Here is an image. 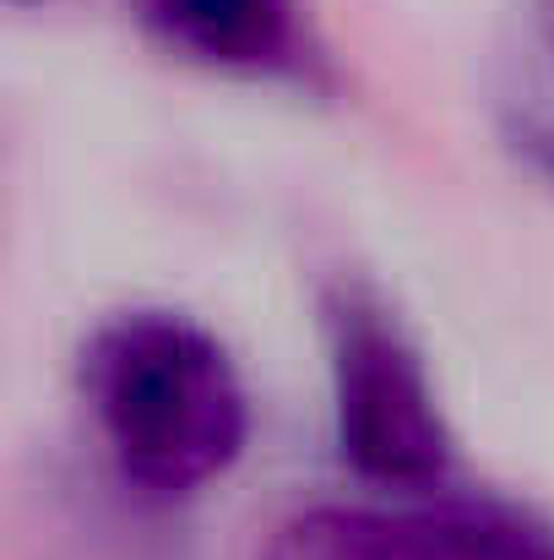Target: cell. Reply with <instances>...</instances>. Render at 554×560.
Returning <instances> with one entry per match:
<instances>
[{
  "label": "cell",
  "mask_w": 554,
  "mask_h": 560,
  "mask_svg": "<svg viewBox=\"0 0 554 560\" xmlns=\"http://www.w3.org/2000/svg\"><path fill=\"white\" fill-rule=\"evenodd\" d=\"M87 419L115 474L158 501L223 479L250 435V397L228 349L180 311H126L82 349Z\"/></svg>",
  "instance_id": "6da1fadb"
},
{
  "label": "cell",
  "mask_w": 554,
  "mask_h": 560,
  "mask_svg": "<svg viewBox=\"0 0 554 560\" xmlns=\"http://www.w3.org/2000/svg\"><path fill=\"white\" fill-rule=\"evenodd\" d=\"M256 560H554V523L457 485L365 490L288 512Z\"/></svg>",
  "instance_id": "7a4b0ae2"
},
{
  "label": "cell",
  "mask_w": 554,
  "mask_h": 560,
  "mask_svg": "<svg viewBox=\"0 0 554 560\" xmlns=\"http://www.w3.org/2000/svg\"><path fill=\"white\" fill-rule=\"evenodd\" d=\"M332 408L343 457L365 490L451 485V430L424 360L365 294L332 305Z\"/></svg>",
  "instance_id": "3957f363"
},
{
  "label": "cell",
  "mask_w": 554,
  "mask_h": 560,
  "mask_svg": "<svg viewBox=\"0 0 554 560\" xmlns=\"http://www.w3.org/2000/svg\"><path fill=\"white\" fill-rule=\"evenodd\" d=\"M185 49L223 66H272L288 55V0H148Z\"/></svg>",
  "instance_id": "277c9868"
},
{
  "label": "cell",
  "mask_w": 554,
  "mask_h": 560,
  "mask_svg": "<svg viewBox=\"0 0 554 560\" xmlns=\"http://www.w3.org/2000/svg\"><path fill=\"white\" fill-rule=\"evenodd\" d=\"M506 115L517 148L554 180V0H533L522 27V55L511 60Z\"/></svg>",
  "instance_id": "5b68a950"
}]
</instances>
